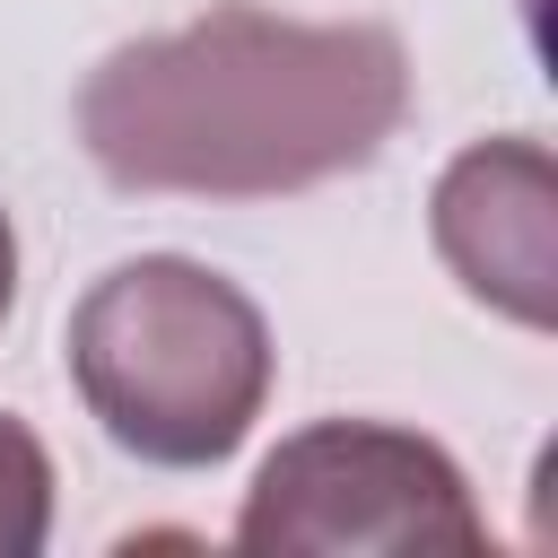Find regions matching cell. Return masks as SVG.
Masks as SVG:
<instances>
[{"instance_id":"8992f818","label":"cell","mask_w":558,"mask_h":558,"mask_svg":"<svg viewBox=\"0 0 558 558\" xmlns=\"http://www.w3.org/2000/svg\"><path fill=\"white\" fill-rule=\"evenodd\" d=\"M9 305H17V227L0 209V323H9Z\"/></svg>"},{"instance_id":"277c9868","label":"cell","mask_w":558,"mask_h":558,"mask_svg":"<svg viewBox=\"0 0 558 558\" xmlns=\"http://www.w3.org/2000/svg\"><path fill=\"white\" fill-rule=\"evenodd\" d=\"M427 235L471 305L523 331L558 323V166L532 131L471 140L427 192Z\"/></svg>"},{"instance_id":"7a4b0ae2","label":"cell","mask_w":558,"mask_h":558,"mask_svg":"<svg viewBox=\"0 0 558 558\" xmlns=\"http://www.w3.org/2000/svg\"><path fill=\"white\" fill-rule=\"evenodd\" d=\"M61 349L87 418L157 471H218L279 384L262 305L192 253H131L87 279Z\"/></svg>"},{"instance_id":"6da1fadb","label":"cell","mask_w":558,"mask_h":558,"mask_svg":"<svg viewBox=\"0 0 558 558\" xmlns=\"http://www.w3.org/2000/svg\"><path fill=\"white\" fill-rule=\"evenodd\" d=\"M410 122V52L384 17H279L218 0L113 44L78 87V148L113 192L288 201L340 183Z\"/></svg>"},{"instance_id":"3957f363","label":"cell","mask_w":558,"mask_h":558,"mask_svg":"<svg viewBox=\"0 0 558 558\" xmlns=\"http://www.w3.org/2000/svg\"><path fill=\"white\" fill-rule=\"evenodd\" d=\"M235 549H488V514L436 436L392 418H314L253 471Z\"/></svg>"},{"instance_id":"5b68a950","label":"cell","mask_w":558,"mask_h":558,"mask_svg":"<svg viewBox=\"0 0 558 558\" xmlns=\"http://www.w3.org/2000/svg\"><path fill=\"white\" fill-rule=\"evenodd\" d=\"M52 453H44V436L17 418V410H0V558H35L44 541H52Z\"/></svg>"}]
</instances>
